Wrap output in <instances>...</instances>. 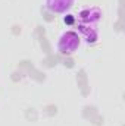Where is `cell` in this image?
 Listing matches in <instances>:
<instances>
[{
  "mask_svg": "<svg viewBox=\"0 0 125 126\" xmlns=\"http://www.w3.org/2000/svg\"><path fill=\"white\" fill-rule=\"evenodd\" d=\"M81 44V37L75 31H65L58 40V51L61 54H74Z\"/></svg>",
  "mask_w": 125,
  "mask_h": 126,
  "instance_id": "6da1fadb",
  "label": "cell"
},
{
  "mask_svg": "<svg viewBox=\"0 0 125 126\" xmlns=\"http://www.w3.org/2000/svg\"><path fill=\"white\" fill-rule=\"evenodd\" d=\"M102 18V10L99 7H87L80 12V25L96 27Z\"/></svg>",
  "mask_w": 125,
  "mask_h": 126,
  "instance_id": "7a4b0ae2",
  "label": "cell"
},
{
  "mask_svg": "<svg viewBox=\"0 0 125 126\" xmlns=\"http://www.w3.org/2000/svg\"><path fill=\"white\" fill-rule=\"evenodd\" d=\"M74 3L75 0H44L46 9L58 15H62V13H66L68 10H71Z\"/></svg>",
  "mask_w": 125,
  "mask_h": 126,
  "instance_id": "3957f363",
  "label": "cell"
},
{
  "mask_svg": "<svg viewBox=\"0 0 125 126\" xmlns=\"http://www.w3.org/2000/svg\"><path fill=\"white\" fill-rule=\"evenodd\" d=\"M65 24H68V25L74 24V16H72V15H68V16L65 18Z\"/></svg>",
  "mask_w": 125,
  "mask_h": 126,
  "instance_id": "277c9868",
  "label": "cell"
}]
</instances>
